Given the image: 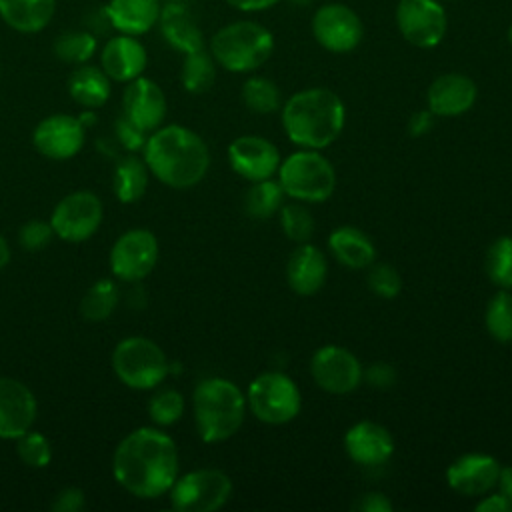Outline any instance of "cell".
<instances>
[{
  "instance_id": "obj_1",
  "label": "cell",
  "mask_w": 512,
  "mask_h": 512,
  "mask_svg": "<svg viewBox=\"0 0 512 512\" xmlns=\"http://www.w3.org/2000/svg\"><path fill=\"white\" fill-rule=\"evenodd\" d=\"M114 478L138 498L166 494L178 478L174 440L158 428H136L114 450Z\"/></svg>"
},
{
  "instance_id": "obj_2",
  "label": "cell",
  "mask_w": 512,
  "mask_h": 512,
  "mask_svg": "<svg viewBox=\"0 0 512 512\" xmlns=\"http://www.w3.org/2000/svg\"><path fill=\"white\" fill-rule=\"evenodd\" d=\"M144 162L166 186L190 188L206 176L210 152L196 132L180 124H170L156 128L144 142Z\"/></svg>"
},
{
  "instance_id": "obj_3",
  "label": "cell",
  "mask_w": 512,
  "mask_h": 512,
  "mask_svg": "<svg viewBox=\"0 0 512 512\" xmlns=\"http://www.w3.org/2000/svg\"><path fill=\"white\" fill-rule=\"evenodd\" d=\"M346 106L342 98L322 86L304 88L282 102V126L300 148L322 150L344 130Z\"/></svg>"
},
{
  "instance_id": "obj_4",
  "label": "cell",
  "mask_w": 512,
  "mask_h": 512,
  "mask_svg": "<svg viewBox=\"0 0 512 512\" xmlns=\"http://www.w3.org/2000/svg\"><path fill=\"white\" fill-rule=\"evenodd\" d=\"M192 404L196 430L204 442H224L234 436L244 422L246 396L228 378L212 376L198 382Z\"/></svg>"
},
{
  "instance_id": "obj_5",
  "label": "cell",
  "mask_w": 512,
  "mask_h": 512,
  "mask_svg": "<svg viewBox=\"0 0 512 512\" xmlns=\"http://www.w3.org/2000/svg\"><path fill=\"white\" fill-rule=\"evenodd\" d=\"M208 50L224 70L246 74L268 62L274 52V36L256 20H236L214 32Z\"/></svg>"
},
{
  "instance_id": "obj_6",
  "label": "cell",
  "mask_w": 512,
  "mask_h": 512,
  "mask_svg": "<svg viewBox=\"0 0 512 512\" xmlns=\"http://www.w3.org/2000/svg\"><path fill=\"white\" fill-rule=\"evenodd\" d=\"M278 182L286 196L300 202H324L336 188V172L326 156L300 148L278 166Z\"/></svg>"
},
{
  "instance_id": "obj_7",
  "label": "cell",
  "mask_w": 512,
  "mask_h": 512,
  "mask_svg": "<svg viewBox=\"0 0 512 512\" xmlns=\"http://www.w3.org/2000/svg\"><path fill=\"white\" fill-rule=\"evenodd\" d=\"M246 406L260 422L286 424L298 416L302 398L290 376L280 370H268L250 382Z\"/></svg>"
},
{
  "instance_id": "obj_8",
  "label": "cell",
  "mask_w": 512,
  "mask_h": 512,
  "mask_svg": "<svg viewBox=\"0 0 512 512\" xmlns=\"http://www.w3.org/2000/svg\"><path fill=\"white\" fill-rule=\"evenodd\" d=\"M112 368L126 386L148 390L166 378L168 360L156 342L144 336H132L114 348Z\"/></svg>"
},
{
  "instance_id": "obj_9",
  "label": "cell",
  "mask_w": 512,
  "mask_h": 512,
  "mask_svg": "<svg viewBox=\"0 0 512 512\" xmlns=\"http://www.w3.org/2000/svg\"><path fill=\"white\" fill-rule=\"evenodd\" d=\"M168 492L178 512H214L230 500L232 480L222 470L200 468L176 478Z\"/></svg>"
},
{
  "instance_id": "obj_10",
  "label": "cell",
  "mask_w": 512,
  "mask_h": 512,
  "mask_svg": "<svg viewBox=\"0 0 512 512\" xmlns=\"http://www.w3.org/2000/svg\"><path fill=\"white\" fill-rule=\"evenodd\" d=\"M310 30L314 40L332 54H346L360 46L364 24L360 14L342 2H326L312 14Z\"/></svg>"
},
{
  "instance_id": "obj_11",
  "label": "cell",
  "mask_w": 512,
  "mask_h": 512,
  "mask_svg": "<svg viewBox=\"0 0 512 512\" xmlns=\"http://www.w3.org/2000/svg\"><path fill=\"white\" fill-rule=\"evenodd\" d=\"M394 20L402 38L414 48H434L448 32V14L440 0H398Z\"/></svg>"
},
{
  "instance_id": "obj_12",
  "label": "cell",
  "mask_w": 512,
  "mask_h": 512,
  "mask_svg": "<svg viewBox=\"0 0 512 512\" xmlns=\"http://www.w3.org/2000/svg\"><path fill=\"white\" fill-rule=\"evenodd\" d=\"M102 222V202L88 190H78L64 196L50 216V226L56 236L68 242L88 240Z\"/></svg>"
},
{
  "instance_id": "obj_13",
  "label": "cell",
  "mask_w": 512,
  "mask_h": 512,
  "mask_svg": "<svg viewBox=\"0 0 512 512\" xmlns=\"http://www.w3.org/2000/svg\"><path fill=\"white\" fill-rule=\"evenodd\" d=\"M310 374L314 382L330 394H348L356 390L364 378L360 360L344 346L326 344L310 358Z\"/></svg>"
},
{
  "instance_id": "obj_14",
  "label": "cell",
  "mask_w": 512,
  "mask_h": 512,
  "mask_svg": "<svg viewBox=\"0 0 512 512\" xmlns=\"http://www.w3.org/2000/svg\"><path fill=\"white\" fill-rule=\"evenodd\" d=\"M158 260V240L150 230L124 232L110 250V268L116 278L136 282L146 278Z\"/></svg>"
},
{
  "instance_id": "obj_15",
  "label": "cell",
  "mask_w": 512,
  "mask_h": 512,
  "mask_svg": "<svg viewBox=\"0 0 512 512\" xmlns=\"http://www.w3.org/2000/svg\"><path fill=\"white\" fill-rule=\"evenodd\" d=\"M228 162L238 176L256 182L272 178L282 160L270 140L262 136H240L228 146Z\"/></svg>"
},
{
  "instance_id": "obj_16",
  "label": "cell",
  "mask_w": 512,
  "mask_h": 512,
  "mask_svg": "<svg viewBox=\"0 0 512 512\" xmlns=\"http://www.w3.org/2000/svg\"><path fill=\"white\" fill-rule=\"evenodd\" d=\"M32 142L36 150L46 158H72L84 144V124L80 118L68 114H52L34 128Z\"/></svg>"
},
{
  "instance_id": "obj_17",
  "label": "cell",
  "mask_w": 512,
  "mask_h": 512,
  "mask_svg": "<svg viewBox=\"0 0 512 512\" xmlns=\"http://www.w3.org/2000/svg\"><path fill=\"white\" fill-rule=\"evenodd\" d=\"M500 462L482 452H468L458 456L446 468L448 486L462 496H482L498 482Z\"/></svg>"
},
{
  "instance_id": "obj_18",
  "label": "cell",
  "mask_w": 512,
  "mask_h": 512,
  "mask_svg": "<svg viewBox=\"0 0 512 512\" xmlns=\"http://www.w3.org/2000/svg\"><path fill=\"white\" fill-rule=\"evenodd\" d=\"M124 116L144 132H154L166 116V96L162 88L144 76L128 82L122 94Z\"/></svg>"
},
{
  "instance_id": "obj_19",
  "label": "cell",
  "mask_w": 512,
  "mask_h": 512,
  "mask_svg": "<svg viewBox=\"0 0 512 512\" xmlns=\"http://www.w3.org/2000/svg\"><path fill=\"white\" fill-rule=\"evenodd\" d=\"M478 96L476 82L462 72L436 76L426 90V104L434 116L452 118L468 112Z\"/></svg>"
},
{
  "instance_id": "obj_20",
  "label": "cell",
  "mask_w": 512,
  "mask_h": 512,
  "mask_svg": "<svg viewBox=\"0 0 512 512\" xmlns=\"http://www.w3.org/2000/svg\"><path fill=\"white\" fill-rule=\"evenodd\" d=\"M36 420L32 390L14 378H0V438H20Z\"/></svg>"
},
{
  "instance_id": "obj_21",
  "label": "cell",
  "mask_w": 512,
  "mask_h": 512,
  "mask_svg": "<svg viewBox=\"0 0 512 512\" xmlns=\"http://www.w3.org/2000/svg\"><path fill=\"white\" fill-rule=\"evenodd\" d=\"M344 450L360 466H380L394 454V438L382 424L360 420L346 430Z\"/></svg>"
},
{
  "instance_id": "obj_22",
  "label": "cell",
  "mask_w": 512,
  "mask_h": 512,
  "mask_svg": "<svg viewBox=\"0 0 512 512\" xmlns=\"http://www.w3.org/2000/svg\"><path fill=\"white\" fill-rule=\"evenodd\" d=\"M148 64V54L138 36L118 34L112 36L100 52V68L110 80L130 82L142 76Z\"/></svg>"
},
{
  "instance_id": "obj_23",
  "label": "cell",
  "mask_w": 512,
  "mask_h": 512,
  "mask_svg": "<svg viewBox=\"0 0 512 512\" xmlns=\"http://www.w3.org/2000/svg\"><path fill=\"white\" fill-rule=\"evenodd\" d=\"M160 34L174 50L182 54H190L204 48V34L184 2H166L160 10L158 24Z\"/></svg>"
},
{
  "instance_id": "obj_24",
  "label": "cell",
  "mask_w": 512,
  "mask_h": 512,
  "mask_svg": "<svg viewBox=\"0 0 512 512\" xmlns=\"http://www.w3.org/2000/svg\"><path fill=\"white\" fill-rule=\"evenodd\" d=\"M328 278V262L320 248L302 242L290 254L286 264L288 286L300 296L316 294Z\"/></svg>"
},
{
  "instance_id": "obj_25",
  "label": "cell",
  "mask_w": 512,
  "mask_h": 512,
  "mask_svg": "<svg viewBox=\"0 0 512 512\" xmlns=\"http://www.w3.org/2000/svg\"><path fill=\"white\" fill-rule=\"evenodd\" d=\"M160 0H108L104 14L120 34L140 36L150 32L160 18Z\"/></svg>"
},
{
  "instance_id": "obj_26",
  "label": "cell",
  "mask_w": 512,
  "mask_h": 512,
  "mask_svg": "<svg viewBox=\"0 0 512 512\" xmlns=\"http://www.w3.org/2000/svg\"><path fill=\"white\" fill-rule=\"evenodd\" d=\"M332 256L348 268H368L376 260V246L366 232L354 226H338L328 236Z\"/></svg>"
},
{
  "instance_id": "obj_27",
  "label": "cell",
  "mask_w": 512,
  "mask_h": 512,
  "mask_svg": "<svg viewBox=\"0 0 512 512\" xmlns=\"http://www.w3.org/2000/svg\"><path fill=\"white\" fill-rule=\"evenodd\" d=\"M56 0H0V18L20 34H36L48 26Z\"/></svg>"
},
{
  "instance_id": "obj_28",
  "label": "cell",
  "mask_w": 512,
  "mask_h": 512,
  "mask_svg": "<svg viewBox=\"0 0 512 512\" xmlns=\"http://www.w3.org/2000/svg\"><path fill=\"white\" fill-rule=\"evenodd\" d=\"M72 100L84 108H100L110 98V78L102 68L80 64L68 78Z\"/></svg>"
},
{
  "instance_id": "obj_29",
  "label": "cell",
  "mask_w": 512,
  "mask_h": 512,
  "mask_svg": "<svg viewBox=\"0 0 512 512\" xmlns=\"http://www.w3.org/2000/svg\"><path fill=\"white\" fill-rule=\"evenodd\" d=\"M114 194L120 202L130 204L136 202L144 196L146 186H148V166L136 156H126L118 160L114 168V178H112Z\"/></svg>"
},
{
  "instance_id": "obj_30",
  "label": "cell",
  "mask_w": 512,
  "mask_h": 512,
  "mask_svg": "<svg viewBox=\"0 0 512 512\" xmlns=\"http://www.w3.org/2000/svg\"><path fill=\"white\" fill-rule=\"evenodd\" d=\"M180 80L186 92L202 94L212 88L216 80V60L212 58L210 50L202 48L190 54H184Z\"/></svg>"
},
{
  "instance_id": "obj_31",
  "label": "cell",
  "mask_w": 512,
  "mask_h": 512,
  "mask_svg": "<svg viewBox=\"0 0 512 512\" xmlns=\"http://www.w3.org/2000/svg\"><path fill=\"white\" fill-rule=\"evenodd\" d=\"M284 190L278 180L266 178V180H256L252 182L250 190H246L244 196V210L252 218H270L282 208L284 200Z\"/></svg>"
},
{
  "instance_id": "obj_32",
  "label": "cell",
  "mask_w": 512,
  "mask_h": 512,
  "mask_svg": "<svg viewBox=\"0 0 512 512\" xmlns=\"http://www.w3.org/2000/svg\"><path fill=\"white\" fill-rule=\"evenodd\" d=\"M242 102L256 114H272L282 108V92L276 82L266 76H250L242 84Z\"/></svg>"
},
{
  "instance_id": "obj_33",
  "label": "cell",
  "mask_w": 512,
  "mask_h": 512,
  "mask_svg": "<svg viewBox=\"0 0 512 512\" xmlns=\"http://www.w3.org/2000/svg\"><path fill=\"white\" fill-rule=\"evenodd\" d=\"M484 324L496 342H512V292L508 288H500L490 298L484 312Z\"/></svg>"
},
{
  "instance_id": "obj_34",
  "label": "cell",
  "mask_w": 512,
  "mask_h": 512,
  "mask_svg": "<svg viewBox=\"0 0 512 512\" xmlns=\"http://www.w3.org/2000/svg\"><path fill=\"white\" fill-rule=\"evenodd\" d=\"M118 304V288L112 280H98L90 286L80 302V314L90 322L106 320Z\"/></svg>"
},
{
  "instance_id": "obj_35",
  "label": "cell",
  "mask_w": 512,
  "mask_h": 512,
  "mask_svg": "<svg viewBox=\"0 0 512 512\" xmlns=\"http://www.w3.org/2000/svg\"><path fill=\"white\" fill-rule=\"evenodd\" d=\"M486 276L498 288H512V236L496 238L484 258Z\"/></svg>"
},
{
  "instance_id": "obj_36",
  "label": "cell",
  "mask_w": 512,
  "mask_h": 512,
  "mask_svg": "<svg viewBox=\"0 0 512 512\" xmlns=\"http://www.w3.org/2000/svg\"><path fill=\"white\" fill-rule=\"evenodd\" d=\"M96 52V36L88 30H68L54 40V54L62 62L86 64Z\"/></svg>"
},
{
  "instance_id": "obj_37",
  "label": "cell",
  "mask_w": 512,
  "mask_h": 512,
  "mask_svg": "<svg viewBox=\"0 0 512 512\" xmlns=\"http://www.w3.org/2000/svg\"><path fill=\"white\" fill-rule=\"evenodd\" d=\"M280 226L288 240L302 244L308 242L314 232V216L304 204H286L280 210Z\"/></svg>"
},
{
  "instance_id": "obj_38",
  "label": "cell",
  "mask_w": 512,
  "mask_h": 512,
  "mask_svg": "<svg viewBox=\"0 0 512 512\" xmlns=\"http://www.w3.org/2000/svg\"><path fill=\"white\" fill-rule=\"evenodd\" d=\"M148 414L154 424L170 426L184 414V396L172 388L160 390L148 402Z\"/></svg>"
},
{
  "instance_id": "obj_39",
  "label": "cell",
  "mask_w": 512,
  "mask_h": 512,
  "mask_svg": "<svg viewBox=\"0 0 512 512\" xmlns=\"http://www.w3.org/2000/svg\"><path fill=\"white\" fill-rule=\"evenodd\" d=\"M18 456L26 466L32 468H44L52 460V448L50 442L40 432H24L18 438Z\"/></svg>"
},
{
  "instance_id": "obj_40",
  "label": "cell",
  "mask_w": 512,
  "mask_h": 512,
  "mask_svg": "<svg viewBox=\"0 0 512 512\" xmlns=\"http://www.w3.org/2000/svg\"><path fill=\"white\" fill-rule=\"evenodd\" d=\"M368 288L380 296V298H396L402 290V278L398 274V270L390 264H370V272H368Z\"/></svg>"
},
{
  "instance_id": "obj_41",
  "label": "cell",
  "mask_w": 512,
  "mask_h": 512,
  "mask_svg": "<svg viewBox=\"0 0 512 512\" xmlns=\"http://www.w3.org/2000/svg\"><path fill=\"white\" fill-rule=\"evenodd\" d=\"M52 236H54V230L50 222H44V220H28L18 232L20 246L30 252L44 248L52 240Z\"/></svg>"
},
{
  "instance_id": "obj_42",
  "label": "cell",
  "mask_w": 512,
  "mask_h": 512,
  "mask_svg": "<svg viewBox=\"0 0 512 512\" xmlns=\"http://www.w3.org/2000/svg\"><path fill=\"white\" fill-rule=\"evenodd\" d=\"M84 508V492L80 488H64L52 502L54 512H78Z\"/></svg>"
},
{
  "instance_id": "obj_43",
  "label": "cell",
  "mask_w": 512,
  "mask_h": 512,
  "mask_svg": "<svg viewBox=\"0 0 512 512\" xmlns=\"http://www.w3.org/2000/svg\"><path fill=\"white\" fill-rule=\"evenodd\" d=\"M366 380L374 386V388H390L396 382V372L394 366L386 364V362H376L366 370Z\"/></svg>"
},
{
  "instance_id": "obj_44",
  "label": "cell",
  "mask_w": 512,
  "mask_h": 512,
  "mask_svg": "<svg viewBox=\"0 0 512 512\" xmlns=\"http://www.w3.org/2000/svg\"><path fill=\"white\" fill-rule=\"evenodd\" d=\"M116 128H118V138H120L122 144H124L126 148H130V150H136V148H140V146L146 142L144 130H140L138 126H134L126 116L118 120V126H116Z\"/></svg>"
},
{
  "instance_id": "obj_45",
  "label": "cell",
  "mask_w": 512,
  "mask_h": 512,
  "mask_svg": "<svg viewBox=\"0 0 512 512\" xmlns=\"http://www.w3.org/2000/svg\"><path fill=\"white\" fill-rule=\"evenodd\" d=\"M354 508L362 512H390L392 502L382 492H366L356 500Z\"/></svg>"
},
{
  "instance_id": "obj_46",
  "label": "cell",
  "mask_w": 512,
  "mask_h": 512,
  "mask_svg": "<svg viewBox=\"0 0 512 512\" xmlns=\"http://www.w3.org/2000/svg\"><path fill=\"white\" fill-rule=\"evenodd\" d=\"M434 126V114L426 108V110H416L410 118H408V124H406V130L410 136L418 138V136H424L432 130Z\"/></svg>"
},
{
  "instance_id": "obj_47",
  "label": "cell",
  "mask_w": 512,
  "mask_h": 512,
  "mask_svg": "<svg viewBox=\"0 0 512 512\" xmlns=\"http://www.w3.org/2000/svg\"><path fill=\"white\" fill-rule=\"evenodd\" d=\"M476 510L478 512H512V502L496 492V494H490V496H482V500L476 504Z\"/></svg>"
},
{
  "instance_id": "obj_48",
  "label": "cell",
  "mask_w": 512,
  "mask_h": 512,
  "mask_svg": "<svg viewBox=\"0 0 512 512\" xmlns=\"http://www.w3.org/2000/svg\"><path fill=\"white\" fill-rule=\"evenodd\" d=\"M228 6L240 10V12H262L272 6H276L280 0H224Z\"/></svg>"
},
{
  "instance_id": "obj_49",
  "label": "cell",
  "mask_w": 512,
  "mask_h": 512,
  "mask_svg": "<svg viewBox=\"0 0 512 512\" xmlns=\"http://www.w3.org/2000/svg\"><path fill=\"white\" fill-rule=\"evenodd\" d=\"M496 486L500 488V494H504L510 502H512V466H504L500 468V474H498V482Z\"/></svg>"
},
{
  "instance_id": "obj_50",
  "label": "cell",
  "mask_w": 512,
  "mask_h": 512,
  "mask_svg": "<svg viewBox=\"0 0 512 512\" xmlns=\"http://www.w3.org/2000/svg\"><path fill=\"white\" fill-rule=\"evenodd\" d=\"M8 260H10V246H8L6 238L0 234V270L8 264Z\"/></svg>"
},
{
  "instance_id": "obj_51",
  "label": "cell",
  "mask_w": 512,
  "mask_h": 512,
  "mask_svg": "<svg viewBox=\"0 0 512 512\" xmlns=\"http://www.w3.org/2000/svg\"><path fill=\"white\" fill-rule=\"evenodd\" d=\"M506 38H508V42H510V46H512V22H510V26H508V30H506Z\"/></svg>"
},
{
  "instance_id": "obj_52",
  "label": "cell",
  "mask_w": 512,
  "mask_h": 512,
  "mask_svg": "<svg viewBox=\"0 0 512 512\" xmlns=\"http://www.w3.org/2000/svg\"><path fill=\"white\" fill-rule=\"evenodd\" d=\"M292 2H296V4H308L310 0H292Z\"/></svg>"
},
{
  "instance_id": "obj_53",
  "label": "cell",
  "mask_w": 512,
  "mask_h": 512,
  "mask_svg": "<svg viewBox=\"0 0 512 512\" xmlns=\"http://www.w3.org/2000/svg\"><path fill=\"white\" fill-rule=\"evenodd\" d=\"M168 2H184V0H168Z\"/></svg>"
}]
</instances>
